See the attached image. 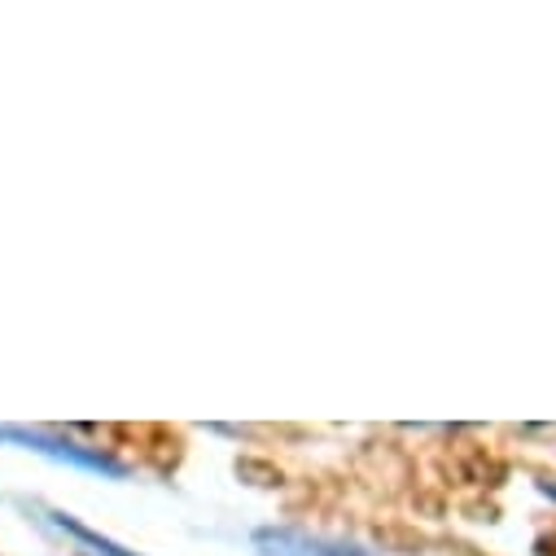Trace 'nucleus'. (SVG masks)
I'll return each instance as SVG.
<instances>
[{"label":"nucleus","mask_w":556,"mask_h":556,"mask_svg":"<svg viewBox=\"0 0 556 556\" xmlns=\"http://www.w3.org/2000/svg\"><path fill=\"white\" fill-rule=\"evenodd\" d=\"M254 547L263 556H368L351 543L338 539H320V534H303V530H258Z\"/></svg>","instance_id":"f257e3e1"},{"label":"nucleus","mask_w":556,"mask_h":556,"mask_svg":"<svg viewBox=\"0 0 556 556\" xmlns=\"http://www.w3.org/2000/svg\"><path fill=\"white\" fill-rule=\"evenodd\" d=\"M0 443H23V447H36L53 460H71L79 469H97V473H110V478H123V465H114L110 456L101 452H84L75 443H58V439H45L40 430H14V426H0Z\"/></svg>","instance_id":"f03ea898"}]
</instances>
